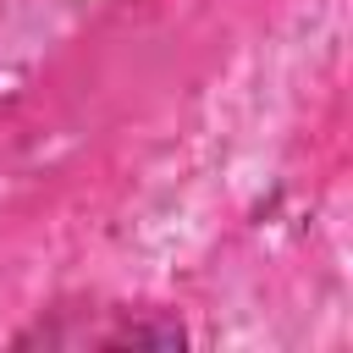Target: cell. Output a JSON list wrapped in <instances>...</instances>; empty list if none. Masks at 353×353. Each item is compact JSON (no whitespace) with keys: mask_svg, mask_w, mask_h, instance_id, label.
Returning a JSON list of instances; mask_svg holds the SVG:
<instances>
[{"mask_svg":"<svg viewBox=\"0 0 353 353\" xmlns=\"http://www.w3.org/2000/svg\"><path fill=\"white\" fill-rule=\"evenodd\" d=\"M22 342L44 347H171L182 342V325L154 309H61L55 320H39Z\"/></svg>","mask_w":353,"mask_h":353,"instance_id":"1","label":"cell"}]
</instances>
